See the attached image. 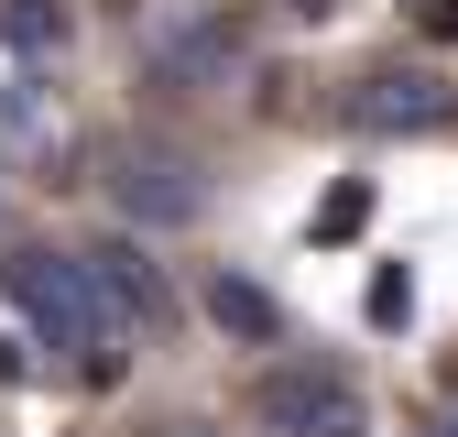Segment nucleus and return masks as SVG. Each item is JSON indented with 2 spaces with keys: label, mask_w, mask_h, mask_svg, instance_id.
<instances>
[{
  "label": "nucleus",
  "mask_w": 458,
  "mask_h": 437,
  "mask_svg": "<svg viewBox=\"0 0 458 437\" xmlns=\"http://www.w3.org/2000/svg\"><path fill=\"white\" fill-rule=\"evenodd\" d=\"M0 296L22 306V328L55 350V361H88V372H109V296H98V273H88V252H44V241H22L12 262H0Z\"/></svg>",
  "instance_id": "1"
},
{
  "label": "nucleus",
  "mask_w": 458,
  "mask_h": 437,
  "mask_svg": "<svg viewBox=\"0 0 458 437\" xmlns=\"http://www.w3.org/2000/svg\"><path fill=\"white\" fill-rule=\"evenodd\" d=\"M121 218L131 230H186V218L208 208V186H197V164H175V153H121Z\"/></svg>",
  "instance_id": "2"
},
{
  "label": "nucleus",
  "mask_w": 458,
  "mask_h": 437,
  "mask_svg": "<svg viewBox=\"0 0 458 437\" xmlns=\"http://www.w3.org/2000/svg\"><path fill=\"white\" fill-rule=\"evenodd\" d=\"M350 121L360 132H447L458 121V88H437L426 66H382V77H360Z\"/></svg>",
  "instance_id": "3"
},
{
  "label": "nucleus",
  "mask_w": 458,
  "mask_h": 437,
  "mask_svg": "<svg viewBox=\"0 0 458 437\" xmlns=\"http://www.w3.org/2000/svg\"><path fill=\"white\" fill-rule=\"evenodd\" d=\"M88 273H98V296H109V317H121V328H153V317H164V273L142 262V241H98Z\"/></svg>",
  "instance_id": "4"
},
{
  "label": "nucleus",
  "mask_w": 458,
  "mask_h": 437,
  "mask_svg": "<svg viewBox=\"0 0 458 437\" xmlns=\"http://www.w3.org/2000/svg\"><path fill=\"white\" fill-rule=\"evenodd\" d=\"M262 416H273V426H295V437L350 426V382H338V372H284L273 394H262Z\"/></svg>",
  "instance_id": "5"
},
{
  "label": "nucleus",
  "mask_w": 458,
  "mask_h": 437,
  "mask_svg": "<svg viewBox=\"0 0 458 437\" xmlns=\"http://www.w3.org/2000/svg\"><path fill=\"white\" fill-rule=\"evenodd\" d=\"M208 317L229 328V339H284V306L251 285V273H218V285H208Z\"/></svg>",
  "instance_id": "6"
},
{
  "label": "nucleus",
  "mask_w": 458,
  "mask_h": 437,
  "mask_svg": "<svg viewBox=\"0 0 458 437\" xmlns=\"http://www.w3.org/2000/svg\"><path fill=\"white\" fill-rule=\"evenodd\" d=\"M0 44H22V55L66 44V0H12V12H0Z\"/></svg>",
  "instance_id": "7"
},
{
  "label": "nucleus",
  "mask_w": 458,
  "mask_h": 437,
  "mask_svg": "<svg viewBox=\"0 0 458 437\" xmlns=\"http://www.w3.org/2000/svg\"><path fill=\"white\" fill-rule=\"evenodd\" d=\"M404 317H415V273L382 262V273H371V328H404Z\"/></svg>",
  "instance_id": "8"
},
{
  "label": "nucleus",
  "mask_w": 458,
  "mask_h": 437,
  "mask_svg": "<svg viewBox=\"0 0 458 437\" xmlns=\"http://www.w3.org/2000/svg\"><path fill=\"white\" fill-rule=\"evenodd\" d=\"M164 437H218V426H164Z\"/></svg>",
  "instance_id": "9"
},
{
  "label": "nucleus",
  "mask_w": 458,
  "mask_h": 437,
  "mask_svg": "<svg viewBox=\"0 0 458 437\" xmlns=\"http://www.w3.org/2000/svg\"><path fill=\"white\" fill-rule=\"evenodd\" d=\"M415 437H458V426H415Z\"/></svg>",
  "instance_id": "10"
}]
</instances>
